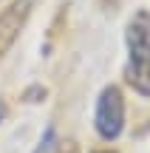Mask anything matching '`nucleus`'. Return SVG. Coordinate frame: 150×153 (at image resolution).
Instances as JSON below:
<instances>
[{"mask_svg": "<svg viewBox=\"0 0 150 153\" xmlns=\"http://www.w3.org/2000/svg\"><path fill=\"white\" fill-rule=\"evenodd\" d=\"M128 82L136 94L150 97V11H136L128 23Z\"/></svg>", "mask_w": 150, "mask_h": 153, "instance_id": "nucleus-1", "label": "nucleus"}, {"mask_svg": "<svg viewBox=\"0 0 150 153\" xmlns=\"http://www.w3.org/2000/svg\"><path fill=\"white\" fill-rule=\"evenodd\" d=\"M94 125H96V133L105 142H113L122 133V128H125V97H122V91L116 85L102 88L99 99H96Z\"/></svg>", "mask_w": 150, "mask_h": 153, "instance_id": "nucleus-2", "label": "nucleus"}, {"mask_svg": "<svg viewBox=\"0 0 150 153\" xmlns=\"http://www.w3.org/2000/svg\"><path fill=\"white\" fill-rule=\"evenodd\" d=\"M31 9H34V0H11L0 11V60L11 51V45L23 34L28 17H31Z\"/></svg>", "mask_w": 150, "mask_h": 153, "instance_id": "nucleus-3", "label": "nucleus"}, {"mask_svg": "<svg viewBox=\"0 0 150 153\" xmlns=\"http://www.w3.org/2000/svg\"><path fill=\"white\" fill-rule=\"evenodd\" d=\"M57 153H79V145L74 142V139H65V142L57 145Z\"/></svg>", "mask_w": 150, "mask_h": 153, "instance_id": "nucleus-4", "label": "nucleus"}, {"mask_svg": "<svg viewBox=\"0 0 150 153\" xmlns=\"http://www.w3.org/2000/svg\"><path fill=\"white\" fill-rule=\"evenodd\" d=\"M94 153H113V150H94Z\"/></svg>", "mask_w": 150, "mask_h": 153, "instance_id": "nucleus-5", "label": "nucleus"}]
</instances>
